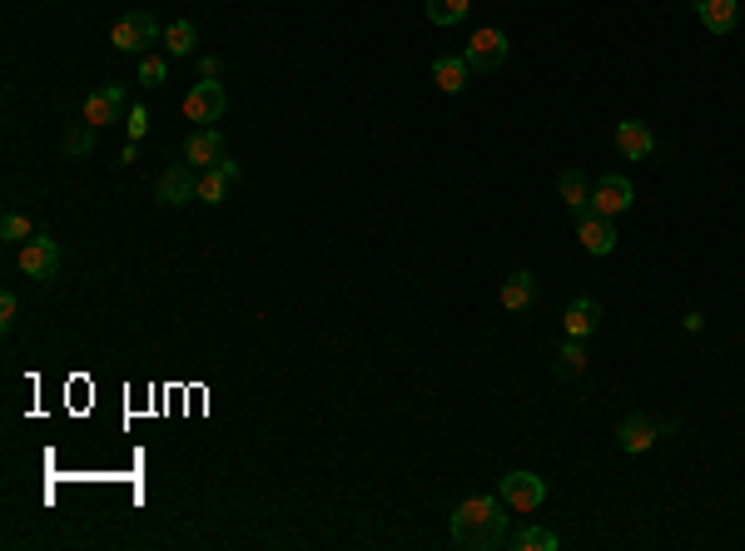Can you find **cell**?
I'll use <instances>...</instances> for the list:
<instances>
[{
  "mask_svg": "<svg viewBox=\"0 0 745 551\" xmlns=\"http://www.w3.org/2000/svg\"><path fill=\"white\" fill-rule=\"evenodd\" d=\"M507 502H502V492L497 497H467V502H457V512H452V542L467 551H497L507 547Z\"/></svg>",
  "mask_w": 745,
  "mask_h": 551,
  "instance_id": "cell-1",
  "label": "cell"
},
{
  "mask_svg": "<svg viewBox=\"0 0 745 551\" xmlns=\"http://www.w3.org/2000/svg\"><path fill=\"white\" fill-rule=\"evenodd\" d=\"M110 40H115V50H125V55H149V45L164 40V30H159V20H154L149 10H130V15H120V25L110 30Z\"/></svg>",
  "mask_w": 745,
  "mask_h": 551,
  "instance_id": "cell-2",
  "label": "cell"
},
{
  "mask_svg": "<svg viewBox=\"0 0 745 551\" xmlns=\"http://www.w3.org/2000/svg\"><path fill=\"white\" fill-rule=\"evenodd\" d=\"M462 60H467V70H477V75H497V70L507 65V35L492 30V25L477 30V35L467 40V55H462Z\"/></svg>",
  "mask_w": 745,
  "mask_h": 551,
  "instance_id": "cell-3",
  "label": "cell"
},
{
  "mask_svg": "<svg viewBox=\"0 0 745 551\" xmlns=\"http://www.w3.org/2000/svg\"><path fill=\"white\" fill-rule=\"evenodd\" d=\"M154 199H159L164 209H179V204L199 199V179H194V164H189V159L169 164V169H164V174L154 179Z\"/></svg>",
  "mask_w": 745,
  "mask_h": 551,
  "instance_id": "cell-4",
  "label": "cell"
},
{
  "mask_svg": "<svg viewBox=\"0 0 745 551\" xmlns=\"http://www.w3.org/2000/svg\"><path fill=\"white\" fill-rule=\"evenodd\" d=\"M502 502H507L512 512L532 517V512L547 502V477H537V472H507V477H502Z\"/></svg>",
  "mask_w": 745,
  "mask_h": 551,
  "instance_id": "cell-5",
  "label": "cell"
},
{
  "mask_svg": "<svg viewBox=\"0 0 745 551\" xmlns=\"http://www.w3.org/2000/svg\"><path fill=\"white\" fill-rule=\"evenodd\" d=\"M224 110H229V95L219 80H199L184 95V120H194V125H214V120H224Z\"/></svg>",
  "mask_w": 745,
  "mask_h": 551,
  "instance_id": "cell-6",
  "label": "cell"
},
{
  "mask_svg": "<svg viewBox=\"0 0 745 551\" xmlns=\"http://www.w3.org/2000/svg\"><path fill=\"white\" fill-rule=\"evenodd\" d=\"M20 274L35 278V283H50L60 274V244L50 234H35L30 244H20Z\"/></svg>",
  "mask_w": 745,
  "mask_h": 551,
  "instance_id": "cell-7",
  "label": "cell"
},
{
  "mask_svg": "<svg viewBox=\"0 0 745 551\" xmlns=\"http://www.w3.org/2000/svg\"><path fill=\"white\" fill-rule=\"evenodd\" d=\"M636 204V189H631V179L626 174H601L592 189V209L596 214H606V219H616V214H626Z\"/></svg>",
  "mask_w": 745,
  "mask_h": 551,
  "instance_id": "cell-8",
  "label": "cell"
},
{
  "mask_svg": "<svg viewBox=\"0 0 745 551\" xmlns=\"http://www.w3.org/2000/svg\"><path fill=\"white\" fill-rule=\"evenodd\" d=\"M577 239H582V249L596 254V259H606V254L616 249V229H611V219H606V214H596V209L577 214Z\"/></svg>",
  "mask_w": 745,
  "mask_h": 551,
  "instance_id": "cell-9",
  "label": "cell"
},
{
  "mask_svg": "<svg viewBox=\"0 0 745 551\" xmlns=\"http://www.w3.org/2000/svg\"><path fill=\"white\" fill-rule=\"evenodd\" d=\"M184 159H189L194 169H214V164L224 159V135H219L214 125H199L194 135L184 139Z\"/></svg>",
  "mask_w": 745,
  "mask_h": 551,
  "instance_id": "cell-10",
  "label": "cell"
},
{
  "mask_svg": "<svg viewBox=\"0 0 745 551\" xmlns=\"http://www.w3.org/2000/svg\"><path fill=\"white\" fill-rule=\"evenodd\" d=\"M120 115H125V90H120V85H100V90L85 100V110H80V120H90L95 130L110 125V120H120Z\"/></svg>",
  "mask_w": 745,
  "mask_h": 551,
  "instance_id": "cell-11",
  "label": "cell"
},
{
  "mask_svg": "<svg viewBox=\"0 0 745 551\" xmlns=\"http://www.w3.org/2000/svg\"><path fill=\"white\" fill-rule=\"evenodd\" d=\"M656 437H661V427L651 422V417H641V413H631V417H621V427H616V442H621V452H651L656 447Z\"/></svg>",
  "mask_w": 745,
  "mask_h": 551,
  "instance_id": "cell-12",
  "label": "cell"
},
{
  "mask_svg": "<svg viewBox=\"0 0 745 551\" xmlns=\"http://www.w3.org/2000/svg\"><path fill=\"white\" fill-rule=\"evenodd\" d=\"M562 328H567V338H592L596 328H601V303L596 298H572L567 303V313H562Z\"/></svg>",
  "mask_w": 745,
  "mask_h": 551,
  "instance_id": "cell-13",
  "label": "cell"
},
{
  "mask_svg": "<svg viewBox=\"0 0 745 551\" xmlns=\"http://www.w3.org/2000/svg\"><path fill=\"white\" fill-rule=\"evenodd\" d=\"M239 179V164L224 154L214 169H204L199 174V204H224V194H229V184Z\"/></svg>",
  "mask_w": 745,
  "mask_h": 551,
  "instance_id": "cell-14",
  "label": "cell"
},
{
  "mask_svg": "<svg viewBox=\"0 0 745 551\" xmlns=\"http://www.w3.org/2000/svg\"><path fill=\"white\" fill-rule=\"evenodd\" d=\"M616 149H621L626 159H651V154H656V135H651L641 120H621V125H616Z\"/></svg>",
  "mask_w": 745,
  "mask_h": 551,
  "instance_id": "cell-15",
  "label": "cell"
},
{
  "mask_svg": "<svg viewBox=\"0 0 745 551\" xmlns=\"http://www.w3.org/2000/svg\"><path fill=\"white\" fill-rule=\"evenodd\" d=\"M696 15H701V25L711 35H731L736 20H741V5L736 0H696Z\"/></svg>",
  "mask_w": 745,
  "mask_h": 551,
  "instance_id": "cell-16",
  "label": "cell"
},
{
  "mask_svg": "<svg viewBox=\"0 0 745 551\" xmlns=\"http://www.w3.org/2000/svg\"><path fill=\"white\" fill-rule=\"evenodd\" d=\"M467 75H472V70H467L462 55H438V60H433V85H438L443 95H462V90H467Z\"/></svg>",
  "mask_w": 745,
  "mask_h": 551,
  "instance_id": "cell-17",
  "label": "cell"
},
{
  "mask_svg": "<svg viewBox=\"0 0 745 551\" xmlns=\"http://www.w3.org/2000/svg\"><path fill=\"white\" fill-rule=\"evenodd\" d=\"M557 194H562V204H567L572 214H587V209H592V194H587V174H582V169H562V174H557Z\"/></svg>",
  "mask_w": 745,
  "mask_h": 551,
  "instance_id": "cell-18",
  "label": "cell"
},
{
  "mask_svg": "<svg viewBox=\"0 0 745 551\" xmlns=\"http://www.w3.org/2000/svg\"><path fill=\"white\" fill-rule=\"evenodd\" d=\"M532 298H537V278L527 274V269H517V274L502 283V308H507V313H522Z\"/></svg>",
  "mask_w": 745,
  "mask_h": 551,
  "instance_id": "cell-19",
  "label": "cell"
},
{
  "mask_svg": "<svg viewBox=\"0 0 745 551\" xmlns=\"http://www.w3.org/2000/svg\"><path fill=\"white\" fill-rule=\"evenodd\" d=\"M60 149H65V159H85L95 149V125L90 120H70L65 135H60Z\"/></svg>",
  "mask_w": 745,
  "mask_h": 551,
  "instance_id": "cell-20",
  "label": "cell"
},
{
  "mask_svg": "<svg viewBox=\"0 0 745 551\" xmlns=\"http://www.w3.org/2000/svg\"><path fill=\"white\" fill-rule=\"evenodd\" d=\"M507 547L512 551H557V532H547V527H517L512 537H507Z\"/></svg>",
  "mask_w": 745,
  "mask_h": 551,
  "instance_id": "cell-21",
  "label": "cell"
},
{
  "mask_svg": "<svg viewBox=\"0 0 745 551\" xmlns=\"http://www.w3.org/2000/svg\"><path fill=\"white\" fill-rule=\"evenodd\" d=\"M194 45H199V30H194V20H174L169 30H164V55H194Z\"/></svg>",
  "mask_w": 745,
  "mask_h": 551,
  "instance_id": "cell-22",
  "label": "cell"
},
{
  "mask_svg": "<svg viewBox=\"0 0 745 551\" xmlns=\"http://www.w3.org/2000/svg\"><path fill=\"white\" fill-rule=\"evenodd\" d=\"M557 373H562V378H577V373H587V343H582V338H572V343L557 353Z\"/></svg>",
  "mask_w": 745,
  "mask_h": 551,
  "instance_id": "cell-23",
  "label": "cell"
},
{
  "mask_svg": "<svg viewBox=\"0 0 745 551\" xmlns=\"http://www.w3.org/2000/svg\"><path fill=\"white\" fill-rule=\"evenodd\" d=\"M467 10H472V0H428L433 25H457V20H467Z\"/></svg>",
  "mask_w": 745,
  "mask_h": 551,
  "instance_id": "cell-24",
  "label": "cell"
},
{
  "mask_svg": "<svg viewBox=\"0 0 745 551\" xmlns=\"http://www.w3.org/2000/svg\"><path fill=\"white\" fill-rule=\"evenodd\" d=\"M0 239L20 249V244H30V239H35V229H30V219H25V214H15V209H10V214L0 219Z\"/></svg>",
  "mask_w": 745,
  "mask_h": 551,
  "instance_id": "cell-25",
  "label": "cell"
},
{
  "mask_svg": "<svg viewBox=\"0 0 745 551\" xmlns=\"http://www.w3.org/2000/svg\"><path fill=\"white\" fill-rule=\"evenodd\" d=\"M164 80H169V60H164V55H154V50L140 55V85H145V90H159Z\"/></svg>",
  "mask_w": 745,
  "mask_h": 551,
  "instance_id": "cell-26",
  "label": "cell"
},
{
  "mask_svg": "<svg viewBox=\"0 0 745 551\" xmlns=\"http://www.w3.org/2000/svg\"><path fill=\"white\" fill-rule=\"evenodd\" d=\"M15 318H20V298L5 288V293H0V328L10 333V328H15Z\"/></svg>",
  "mask_w": 745,
  "mask_h": 551,
  "instance_id": "cell-27",
  "label": "cell"
},
{
  "mask_svg": "<svg viewBox=\"0 0 745 551\" xmlns=\"http://www.w3.org/2000/svg\"><path fill=\"white\" fill-rule=\"evenodd\" d=\"M145 110H130V139H135V144H140V139H145Z\"/></svg>",
  "mask_w": 745,
  "mask_h": 551,
  "instance_id": "cell-28",
  "label": "cell"
},
{
  "mask_svg": "<svg viewBox=\"0 0 745 551\" xmlns=\"http://www.w3.org/2000/svg\"><path fill=\"white\" fill-rule=\"evenodd\" d=\"M199 75H204V80H219V60L204 55V60H199Z\"/></svg>",
  "mask_w": 745,
  "mask_h": 551,
  "instance_id": "cell-29",
  "label": "cell"
},
{
  "mask_svg": "<svg viewBox=\"0 0 745 551\" xmlns=\"http://www.w3.org/2000/svg\"><path fill=\"white\" fill-rule=\"evenodd\" d=\"M691 5H696V0H691Z\"/></svg>",
  "mask_w": 745,
  "mask_h": 551,
  "instance_id": "cell-30",
  "label": "cell"
}]
</instances>
